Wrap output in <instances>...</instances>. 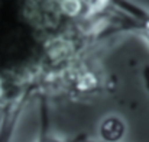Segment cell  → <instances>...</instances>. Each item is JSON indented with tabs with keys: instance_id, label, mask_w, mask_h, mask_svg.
Masks as SVG:
<instances>
[{
	"instance_id": "obj_1",
	"label": "cell",
	"mask_w": 149,
	"mask_h": 142,
	"mask_svg": "<svg viewBox=\"0 0 149 142\" xmlns=\"http://www.w3.org/2000/svg\"><path fill=\"white\" fill-rule=\"evenodd\" d=\"M116 17L117 26L111 32H132L149 45V9L132 0H103Z\"/></svg>"
},
{
	"instance_id": "obj_3",
	"label": "cell",
	"mask_w": 149,
	"mask_h": 142,
	"mask_svg": "<svg viewBox=\"0 0 149 142\" xmlns=\"http://www.w3.org/2000/svg\"><path fill=\"white\" fill-rule=\"evenodd\" d=\"M143 83H145L146 92H148V94H149V65H146L145 70H143Z\"/></svg>"
},
{
	"instance_id": "obj_4",
	"label": "cell",
	"mask_w": 149,
	"mask_h": 142,
	"mask_svg": "<svg viewBox=\"0 0 149 142\" xmlns=\"http://www.w3.org/2000/svg\"><path fill=\"white\" fill-rule=\"evenodd\" d=\"M39 142H61V141H58V139H55V138H48V136H47V138H42Z\"/></svg>"
},
{
	"instance_id": "obj_2",
	"label": "cell",
	"mask_w": 149,
	"mask_h": 142,
	"mask_svg": "<svg viewBox=\"0 0 149 142\" xmlns=\"http://www.w3.org/2000/svg\"><path fill=\"white\" fill-rule=\"evenodd\" d=\"M126 132V126L117 116L106 118L100 125V136L104 142H119Z\"/></svg>"
}]
</instances>
